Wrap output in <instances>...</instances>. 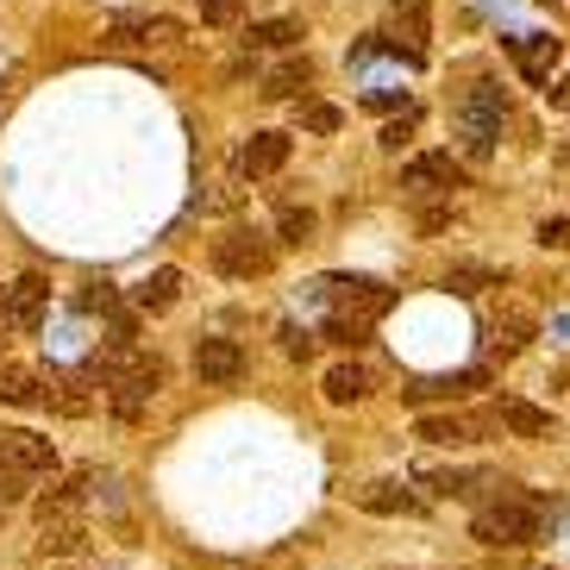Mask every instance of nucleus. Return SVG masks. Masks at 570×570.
<instances>
[{
	"mask_svg": "<svg viewBox=\"0 0 570 570\" xmlns=\"http://www.w3.org/2000/svg\"><path fill=\"white\" fill-rule=\"evenodd\" d=\"M539 495H495L489 508H476V520H470V539L476 546H495V552H520V546H533L539 539Z\"/></svg>",
	"mask_w": 570,
	"mask_h": 570,
	"instance_id": "f257e3e1",
	"label": "nucleus"
},
{
	"mask_svg": "<svg viewBox=\"0 0 570 570\" xmlns=\"http://www.w3.org/2000/svg\"><path fill=\"white\" fill-rule=\"evenodd\" d=\"M38 533H45V552L57 558H76L88 546V527H82V489H57L38 502Z\"/></svg>",
	"mask_w": 570,
	"mask_h": 570,
	"instance_id": "f03ea898",
	"label": "nucleus"
},
{
	"mask_svg": "<svg viewBox=\"0 0 570 570\" xmlns=\"http://www.w3.org/2000/svg\"><path fill=\"white\" fill-rule=\"evenodd\" d=\"M214 264H219V276L252 283V276H269L276 245H269V233H257V226H233L226 238H214Z\"/></svg>",
	"mask_w": 570,
	"mask_h": 570,
	"instance_id": "7ed1b4c3",
	"label": "nucleus"
},
{
	"mask_svg": "<svg viewBox=\"0 0 570 570\" xmlns=\"http://www.w3.org/2000/svg\"><path fill=\"white\" fill-rule=\"evenodd\" d=\"M402 188L414 195V202H426V195H452V188H464V164H458L452 151H420L402 164Z\"/></svg>",
	"mask_w": 570,
	"mask_h": 570,
	"instance_id": "20e7f679",
	"label": "nucleus"
},
{
	"mask_svg": "<svg viewBox=\"0 0 570 570\" xmlns=\"http://www.w3.org/2000/svg\"><path fill=\"white\" fill-rule=\"evenodd\" d=\"M0 464L19 470V476L32 483V476H51L57 470V445L45 433H32V426H7V433H0Z\"/></svg>",
	"mask_w": 570,
	"mask_h": 570,
	"instance_id": "39448f33",
	"label": "nucleus"
},
{
	"mask_svg": "<svg viewBox=\"0 0 570 570\" xmlns=\"http://www.w3.org/2000/svg\"><path fill=\"white\" fill-rule=\"evenodd\" d=\"M45 302H51V283L45 276H19L13 288H0V326L32 333L38 320H45Z\"/></svg>",
	"mask_w": 570,
	"mask_h": 570,
	"instance_id": "423d86ee",
	"label": "nucleus"
},
{
	"mask_svg": "<svg viewBox=\"0 0 570 570\" xmlns=\"http://www.w3.org/2000/svg\"><path fill=\"white\" fill-rule=\"evenodd\" d=\"M195 376H202V383H214V389H233L238 376H245V345H238V338H202V345H195Z\"/></svg>",
	"mask_w": 570,
	"mask_h": 570,
	"instance_id": "0eeeda50",
	"label": "nucleus"
},
{
	"mask_svg": "<svg viewBox=\"0 0 570 570\" xmlns=\"http://www.w3.org/2000/svg\"><path fill=\"white\" fill-rule=\"evenodd\" d=\"M489 389V364H470V370H452V376H433V383H414L402 389V402L426 407V402H458V395H476Z\"/></svg>",
	"mask_w": 570,
	"mask_h": 570,
	"instance_id": "6e6552de",
	"label": "nucleus"
},
{
	"mask_svg": "<svg viewBox=\"0 0 570 570\" xmlns=\"http://www.w3.org/2000/svg\"><path fill=\"white\" fill-rule=\"evenodd\" d=\"M495 420H502V433H514V439H552L558 433L552 407L527 402V395H502V402H495Z\"/></svg>",
	"mask_w": 570,
	"mask_h": 570,
	"instance_id": "1a4fd4ad",
	"label": "nucleus"
},
{
	"mask_svg": "<svg viewBox=\"0 0 570 570\" xmlns=\"http://www.w3.org/2000/svg\"><path fill=\"white\" fill-rule=\"evenodd\" d=\"M414 483L433 489V495H470V489L495 483V470L489 464H426V470H414Z\"/></svg>",
	"mask_w": 570,
	"mask_h": 570,
	"instance_id": "9d476101",
	"label": "nucleus"
},
{
	"mask_svg": "<svg viewBox=\"0 0 570 570\" xmlns=\"http://www.w3.org/2000/svg\"><path fill=\"white\" fill-rule=\"evenodd\" d=\"M183 26L164 13H119L114 19V45H176Z\"/></svg>",
	"mask_w": 570,
	"mask_h": 570,
	"instance_id": "9b49d317",
	"label": "nucleus"
},
{
	"mask_svg": "<svg viewBox=\"0 0 570 570\" xmlns=\"http://www.w3.org/2000/svg\"><path fill=\"white\" fill-rule=\"evenodd\" d=\"M352 502L364 508V514H383V520H395V514H420V495L414 489H402V483H364V489H352Z\"/></svg>",
	"mask_w": 570,
	"mask_h": 570,
	"instance_id": "f8f14e48",
	"label": "nucleus"
},
{
	"mask_svg": "<svg viewBox=\"0 0 570 570\" xmlns=\"http://www.w3.org/2000/svg\"><path fill=\"white\" fill-rule=\"evenodd\" d=\"M288 164V132H252L238 151V176H276Z\"/></svg>",
	"mask_w": 570,
	"mask_h": 570,
	"instance_id": "ddd939ff",
	"label": "nucleus"
},
{
	"mask_svg": "<svg viewBox=\"0 0 570 570\" xmlns=\"http://www.w3.org/2000/svg\"><path fill=\"white\" fill-rule=\"evenodd\" d=\"M320 395H326L333 407H357L370 395V370L364 364H333L326 376H320Z\"/></svg>",
	"mask_w": 570,
	"mask_h": 570,
	"instance_id": "4468645a",
	"label": "nucleus"
},
{
	"mask_svg": "<svg viewBox=\"0 0 570 570\" xmlns=\"http://www.w3.org/2000/svg\"><path fill=\"white\" fill-rule=\"evenodd\" d=\"M414 439H426V445H470L476 439V420H464V414H420L414 420Z\"/></svg>",
	"mask_w": 570,
	"mask_h": 570,
	"instance_id": "2eb2a0df",
	"label": "nucleus"
},
{
	"mask_svg": "<svg viewBox=\"0 0 570 570\" xmlns=\"http://www.w3.org/2000/svg\"><path fill=\"white\" fill-rule=\"evenodd\" d=\"M458 145H464L470 164H489V157H495V145H502V126H495V119H470V114H458Z\"/></svg>",
	"mask_w": 570,
	"mask_h": 570,
	"instance_id": "dca6fc26",
	"label": "nucleus"
},
{
	"mask_svg": "<svg viewBox=\"0 0 570 570\" xmlns=\"http://www.w3.org/2000/svg\"><path fill=\"white\" fill-rule=\"evenodd\" d=\"M458 114L470 119H495V126H508V95L495 82H470L464 95H458Z\"/></svg>",
	"mask_w": 570,
	"mask_h": 570,
	"instance_id": "f3484780",
	"label": "nucleus"
},
{
	"mask_svg": "<svg viewBox=\"0 0 570 570\" xmlns=\"http://www.w3.org/2000/svg\"><path fill=\"white\" fill-rule=\"evenodd\" d=\"M389 19H395V38H389V45H402L407 38V51H426V0H395V7H389Z\"/></svg>",
	"mask_w": 570,
	"mask_h": 570,
	"instance_id": "a211bd4d",
	"label": "nucleus"
},
{
	"mask_svg": "<svg viewBox=\"0 0 570 570\" xmlns=\"http://www.w3.org/2000/svg\"><path fill=\"white\" fill-rule=\"evenodd\" d=\"M0 402H7V407H38V402H45V383H38L32 370L0 364Z\"/></svg>",
	"mask_w": 570,
	"mask_h": 570,
	"instance_id": "6ab92c4d",
	"label": "nucleus"
},
{
	"mask_svg": "<svg viewBox=\"0 0 570 570\" xmlns=\"http://www.w3.org/2000/svg\"><path fill=\"white\" fill-rule=\"evenodd\" d=\"M514 63L527 82H546V69L558 63V38H514Z\"/></svg>",
	"mask_w": 570,
	"mask_h": 570,
	"instance_id": "aec40b11",
	"label": "nucleus"
},
{
	"mask_svg": "<svg viewBox=\"0 0 570 570\" xmlns=\"http://www.w3.org/2000/svg\"><path fill=\"white\" fill-rule=\"evenodd\" d=\"M176 288H183V269H151V276L132 288V302L145 307V314H164V307L176 302Z\"/></svg>",
	"mask_w": 570,
	"mask_h": 570,
	"instance_id": "412c9836",
	"label": "nucleus"
},
{
	"mask_svg": "<svg viewBox=\"0 0 570 570\" xmlns=\"http://www.w3.org/2000/svg\"><path fill=\"white\" fill-rule=\"evenodd\" d=\"M295 38H307L302 19H264V26H252V32H245V45H257V51H288Z\"/></svg>",
	"mask_w": 570,
	"mask_h": 570,
	"instance_id": "4be33fe9",
	"label": "nucleus"
},
{
	"mask_svg": "<svg viewBox=\"0 0 570 570\" xmlns=\"http://www.w3.org/2000/svg\"><path fill=\"white\" fill-rule=\"evenodd\" d=\"M445 288H452V295H483V288H502V276H495V269H483V264H452Z\"/></svg>",
	"mask_w": 570,
	"mask_h": 570,
	"instance_id": "5701e85b",
	"label": "nucleus"
},
{
	"mask_svg": "<svg viewBox=\"0 0 570 570\" xmlns=\"http://www.w3.org/2000/svg\"><path fill=\"white\" fill-rule=\"evenodd\" d=\"M370 326H376V320H364V314H333V320H326V338L345 345V352H357V345L370 338Z\"/></svg>",
	"mask_w": 570,
	"mask_h": 570,
	"instance_id": "b1692460",
	"label": "nucleus"
},
{
	"mask_svg": "<svg viewBox=\"0 0 570 570\" xmlns=\"http://www.w3.org/2000/svg\"><path fill=\"white\" fill-rule=\"evenodd\" d=\"M307 76H314V69H307V57H302V63H283V69L264 82V95H269V101H288L295 88H307Z\"/></svg>",
	"mask_w": 570,
	"mask_h": 570,
	"instance_id": "393cba45",
	"label": "nucleus"
},
{
	"mask_svg": "<svg viewBox=\"0 0 570 570\" xmlns=\"http://www.w3.org/2000/svg\"><path fill=\"white\" fill-rule=\"evenodd\" d=\"M276 238H283V245H307V238H314V214H307V207H283V214H276Z\"/></svg>",
	"mask_w": 570,
	"mask_h": 570,
	"instance_id": "a878e982",
	"label": "nucleus"
},
{
	"mask_svg": "<svg viewBox=\"0 0 570 570\" xmlns=\"http://www.w3.org/2000/svg\"><path fill=\"white\" fill-rule=\"evenodd\" d=\"M302 126L326 138V132H338V126H345V114H338L333 101H302Z\"/></svg>",
	"mask_w": 570,
	"mask_h": 570,
	"instance_id": "bb28decb",
	"label": "nucleus"
},
{
	"mask_svg": "<svg viewBox=\"0 0 570 570\" xmlns=\"http://www.w3.org/2000/svg\"><path fill=\"white\" fill-rule=\"evenodd\" d=\"M252 7H257V0H202V19H207V26H238Z\"/></svg>",
	"mask_w": 570,
	"mask_h": 570,
	"instance_id": "cd10ccee",
	"label": "nucleus"
},
{
	"mask_svg": "<svg viewBox=\"0 0 570 570\" xmlns=\"http://www.w3.org/2000/svg\"><path fill=\"white\" fill-rule=\"evenodd\" d=\"M495 338H502V352H520V345L533 338V320H527V314H508L502 326H495Z\"/></svg>",
	"mask_w": 570,
	"mask_h": 570,
	"instance_id": "c85d7f7f",
	"label": "nucleus"
},
{
	"mask_svg": "<svg viewBox=\"0 0 570 570\" xmlns=\"http://www.w3.org/2000/svg\"><path fill=\"white\" fill-rule=\"evenodd\" d=\"M539 245H546V252H570V214L546 219V226H539Z\"/></svg>",
	"mask_w": 570,
	"mask_h": 570,
	"instance_id": "c756f323",
	"label": "nucleus"
},
{
	"mask_svg": "<svg viewBox=\"0 0 570 570\" xmlns=\"http://www.w3.org/2000/svg\"><path fill=\"white\" fill-rule=\"evenodd\" d=\"M283 352L288 357H307V352H314V338H307L302 326H283Z\"/></svg>",
	"mask_w": 570,
	"mask_h": 570,
	"instance_id": "7c9ffc66",
	"label": "nucleus"
},
{
	"mask_svg": "<svg viewBox=\"0 0 570 570\" xmlns=\"http://www.w3.org/2000/svg\"><path fill=\"white\" fill-rule=\"evenodd\" d=\"M552 333H558V345H570V314H558V320H552Z\"/></svg>",
	"mask_w": 570,
	"mask_h": 570,
	"instance_id": "2f4dec72",
	"label": "nucleus"
},
{
	"mask_svg": "<svg viewBox=\"0 0 570 570\" xmlns=\"http://www.w3.org/2000/svg\"><path fill=\"white\" fill-rule=\"evenodd\" d=\"M0 95H7V82H0Z\"/></svg>",
	"mask_w": 570,
	"mask_h": 570,
	"instance_id": "473e14b6",
	"label": "nucleus"
}]
</instances>
